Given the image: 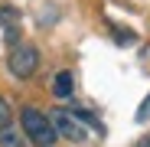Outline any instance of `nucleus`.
I'll list each match as a JSON object with an SVG mask.
<instances>
[{
    "label": "nucleus",
    "instance_id": "nucleus-1",
    "mask_svg": "<svg viewBox=\"0 0 150 147\" xmlns=\"http://www.w3.org/2000/svg\"><path fill=\"white\" fill-rule=\"evenodd\" d=\"M20 128H23V134H26L33 144H39V147H49V144L59 137L56 128H52V118H46L36 108H23L20 111Z\"/></svg>",
    "mask_w": 150,
    "mask_h": 147
},
{
    "label": "nucleus",
    "instance_id": "nucleus-2",
    "mask_svg": "<svg viewBox=\"0 0 150 147\" xmlns=\"http://www.w3.org/2000/svg\"><path fill=\"white\" fill-rule=\"evenodd\" d=\"M7 65H10V72H13L16 79H30L33 72H36V65H39V53H36V46H30V43L13 46Z\"/></svg>",
    "mask_w": 150,
    "mask_h": 147
},
{
    "label": "nucleus",
    "instance_id": "nucleus-3",
    "mask_svg": "<svg viewBox=\"0 0 150 147\" xmlns=\"http://www.w3.org/2000/svg\"><path fill=\"white\" fill-rule=\"evenodd\" d=\"M52 128H56V134H62V137H69V141H85V124L79 121V114L75 111H52Z\"/></svg>",
    "mask_w": 150,
    "mask_h": 147
},
{
    "label": "nucleus",
    "instance_id": "nucleus-4",
    "mask_svg": "<svg viewBox=\"0 0 150 147\" xmlns=\"http://www.w3.org/2000/svg\"><path fill=\"white\" fill-rule=\"evenodd\" d=\"M0 147H23V128L0 124Z\"/></svg>",
    "mask_w": 150,
    "mask_h": 147
},
{
    "label": "nucleus",
    "instance_id": "nucleus-5",
    "mask_svg": "<svg viewBox=\"0 0 150 147\" xmlns=\"http://www.w3.org/2000/svg\"><path fill=\"white\" fill-rule=\"evenodd\" d=\"M72 88H75L72 72H56V79H52V92H56L59 98H69V95H72Z\"/></svg>",
    "mask_w": 150,
    "mask_h": 147
},
{
    "label": "nucleus",
    "instance_id": "nucleus-6",
    "mask_svg": "<svg viewBox=\"0 0 150 147\" xmlns=\"http://www.w3.org/2000/svg\"><path fill=\"white\" fill-rule=\"evenodd\" d=\"M0 124H10V105L4 95H0Z\"/></svg>",
    "mask_w": 150,
    "mask_h": 147
},
{
    "label": "nucleus",
    "instance_id": "nucleus-7",
    "mask_svg": "<svg viewBox=\"0 0 150 147\" xmlns=\"http://www.w3.org/2000/svg\"><path fill=\"white\" fill-rule=\"evenodd\" d=\"M147 118H150V95H147V105L137 111V121H147Z\"/></svg>",
    "mask_w": 150,
    "mask_h": 147
},
{
    "label": "nucleus",
    "instance_id": "nucleus-8",
    "mask_svg": "<svg viewBox=\"0 0 150 147\" xmlns=\"http://www.w3.org/2000/svg\"><path fill=\"white\" fill-rule=\"evenodd\" d=\"M137 147H150V134H147V137H144V141H140Z\"/></svg>",
    "mask_w": 150,
    "mask_h": 147
}]
</instances>
